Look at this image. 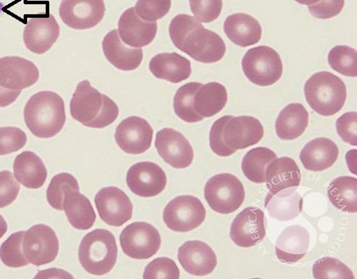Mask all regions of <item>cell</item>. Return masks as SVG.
<instances>
[{
  "label": "cell",
  "mask_w": 357,
  "mask_h": 279,
  "mask_svg": "<svg viewBox=\"0 0 357 279\" xmlns=\"http://www.w3.org/2000/svg\"><path fill=\"white\" fill-rule=\"evenodd\" d=\"M169 33L177 49L202 63H215L225 55L227 47L221 37L205 29L190 15L174 17L169 24Z\"/></svg>",
  "instance_id": "6da1fadb"
},
{
  "label": "cell",
  "mask_w": 357,
  "mask_h": 279,
  "mask_svg": "<svg viewBox=\"0 0 357 279\" xmlns=\"http://www.w3.org/2000/svg\"><path fill=\"white\" fill-rule=\"evenodd\" d=\"M24 118L26 126L33 135L40 138H51L65 126V102L53 91H40L26 102Z\"/></svg>",
  "instance_id": "7a4b0ae2"
},
{
  "label": "cell",
  "mask_w": 357,
  "mask_h": 279,
  "mask_svg": "<svg viewBox=\"0 0 357 279\" xmlns=\"http://www.w3.org/2000/svg\"><path fill=\"white\" fill-rule=\"evenodd\" d=\"M120 110L87 80L79 82L70 102L72 117L86 127L103 129L113 123Z\"/></svg>",
  "instance_id": "3957f363"
},
{
  "label": "cell",
  "mask_w": 357,
  "mask_h": 279,
  "mask_svg": "<svg viewBox=\"0 0 357 279\" xmlns=\"http://www.w3.org/2000/svg\"><path fill=\"white\" fill-rule=\"evenodd\" d=\"M305 95L314 111L323 116H332L344 106L347 87L337 76L321 72L314 74L306 82Z\"/></svg>",
  "instance_id": "277c9868"
},
{
  "label": "cell",
  "mask_w": 357,
  "mask_h": 279,
  "mask_svg": "<svg viewBox=\"0 0 357 279\" xmlns=\"http://www.w3.org/2000/svg\"><path fill=\"white\" fill-rule=\"evenodd\" d=\"M118 249L113 234L107 230H95L86 234L79 247V261L89 273L102 276L114 268Z\"/></svg>",
  "instance_id": "5b68a950"
},
{
  "label": "cell",
  "mask_w": 357,
  "mask_h": 279,
  "mask_svg": "<svg viewBox=\"0 0 357 279\" xmlns=\"http://www.w3.org/2000/svg\"><path fill=\"white\" fill-rule=\"evenodd\" d=\"M204 198L214 211L228 214L242 206L245 191L243 184L236 176L229 173L218 174L206 183Z\"/></svg>",
  "instance_id": "8992f818"
},
{
  "label": "cell",
  "mask_w": 357,
  "mask_h": 279,
  "mask_svg": "<svg viewBox=\"0 0 357 279\" xmlns=\"http://www.w3.org/2000/svg\"><path fill=\"white\" fill-rule=\"evenodd\" d=\"M242 66L246 77L259 86L275 84L283 74L280 54L266 46H259L248 51L243 58Z\"/></svg>",
  "instance_id": "52a82bcc"
},
{
  "label": "cell",
  "mask_w": 357,
  "mask_h": 279,
  "mask_svg": "<svg viewBox=\"0 0 357 279\" xmlns=\"http://www.w3.org/2000/svg\"><path fill=\"white\" fill-rule=\"evenodd\" d=\"M206 218V209L197 198L183 196L170 201L164 209L163 221L174 232H188L199 227Z\"/></svg>",
  "instance_id": "ba28073f"
},
{
  "label": "cell",
  "mask_w": 357,
  "mask_h": 279,
  "mask_svg": "<svg viewBox=\"0 0 357 279\" xmlns=\"http://www.w3.org/2000/svg\"><path fill=\"white\" fill-rule=\"evenodd\" d=\"M120 239L124 253L139 260H147L156 255L162 242L158 230L152 225L142 222L126 227Z\"/></svg>",
  "instance_id": "9c48e42d"
},
{
  "label": "cell",
  "mask_w": 357,
  "mask_h": 279,
  "mask_svg": "<svg viewBox=\"0 0 357 279\" xmlns=\"http://www.w3.org/2000/svg\"><path fill=\"white\" fill-rule=\"evenodd\" d=\"M22 249L28 262L40 266L51 263L56 258L59 244L51 228L36 225L25 232Z\"/></svg>",
  "instance_id": "30bf717a"
},
{
  "label": "cell",
  "mask_w": 357,
  "mask_h": 279,
  "mask_svg": "<svg viewBox=\"0 0 357 279\" xmlns=\"http://www.w3.org/2000/svg\"><path fill=\"white\" fill-rule=\"evenodd\" d=\"M105 11L104 0H63L59 16L69 27L84 30L100 24Z\"/></svg>",
  "instance_id": "8fae6325"
},
{
  "label": "cell",
  "mask_w": 357,
  "mask_h": 279,
  "mask_svg": "<svg viewBox=\"0 0 357 279\" xmlns=\"http://www.w3.org/2000/svg\"><path fill=\"white\" fill-rule=\"evenodd\" d=\"M95 202L100 218L110 226L121 227L132 218V202L120 189H102L96 195Z\"/></svg>",
  "instance_id": "7c38bea8"
},
{
  "label": "cell",
  "mask_w": 357,
  "mask_h": 279,
  "mask_svg": "<svg viewBox=\"0 0 357 279\" xmlns=\"http://www.w3.org/2000/svg\"><path fill=\"white\" fill-rule=\"evenodd\" d=\"M114 138L118 146L123 151L139 154L151 148L153 129L145 119L131 116L119 124Z\"/></svg>",
  "instance_id": "4fadbf2b"
},
{
  "label": "cell",
  "mask_w": 357,
  "mask_h": 279,
  "mask_svg": "<svg viewBox=\"0 0 357 279\" xmlns=\"http://www.w3.org/2000/svg\"><path fill=\"white\" fill-rule=\"evenodd\" d=\"M264 134L260 121L247 115H227L222 133L224 143L236 150L256 145L262 139Z\"/></svg>",
  "instance_id": "5bb4252c"
},
{
  "label": "cell",
  "mask_w": 357,
  "mask_h": 279,
  "mask_svg": "<svg viewBox=\"0 0 357 279\" xmlns=\"http://www.w3.org/2000/svg\"><path fill=\"white\" fill-rule=\"evenodd\" d=\"M167 176L158 164L140 162L132 166L127 174V184L130 191L142 198L160 195L166 188Z\"/></svg>",
  "instance_id": "9a60e30c"
},
{
  "label": "cell",
  "mask_w": 357,
  "mask_h": 279,
  "mask_svg": "<svg viewBox=\"0 0 357 279\" xmlns=\"http://www.w3.org/2000/svg\"><path fill=\"white\" fill-rule=\"evenodd\" d=\"M155 147L165 162L176 169L187 168L193 162L194 150L190 143L172 129L166 128L157 134Z\"/></svg>",
  "instance_id": "2e32d148"
},
{
  "label": "cell",
  "mask_w": 357,
  "mask_h": 279,
  "mask_svg": "<svg viewBox=\"0 0 357 279\" xmlns=\"http://www.w3.org/2000/svg\"><path fill=\"white\" fill-rule=\"evenodd\" d=\"M61 35V28L50 14L29 18L24 31L26 47L33 53L43 54L50 50Z\"/></svg>",
  "instance_id": "e0dca14e"
},
{
  "label": "cell",
  "mask_w": 357,
  "mask_h": 279,
  "mask_svg": "<svg viewBox=\"0 0 357 279\" xmlns=\"http://www.w3.org/2000/svg\"><path fill=\"white\" fill-rule=\"evenodd\" d=\"M264 213L250 207L238 214L230 229V238L241 247L248 248L260 243L265 237Z\"/></svg>",
  "instance_id": "ac0fdd59"
},
{
  "label": "cell",
  "mask_w": 357,
  "mask_h": 279,
  "mask_svg": "<svg viewBox=\"0 0 357 279\" xmlns=\"http://www.w3.org/2000/svg\"><path fill=\"white\" fill-rule=\"evenodd\" d=\"M40 72L33 61L20 56L0 58V86L12 90H22L33 86Z\"/></svg>",
  "instance_id": "d6986e66"
},
{
  "label": "cell",
  "mask_w": 357,
  "mask_h": 279,
  "mask_svg": "<svg viewBox=\"0 0 357 279\" xmlns=\"http://www.w3.org/2000/svg\"><path fill=\"white\" fill-rule=\"evenodd\" d=\"M178 260L188 273L199 276L212 273L218 264L212 248L199 240L188 241L178 248Z\"/></svg>",
  "instance_id": "ffe728a7"
},
{
  "label": "cell",
  "mask_w": 357,
  "mask_h": 279,
  "mask_svg": "<svg viewBox=\"0 0 357 279\" xmlns=\"http://www.w3.org/2000/svg\"><path fill=\"white\" fill-rule=\"evenodd\" d=\"M123 42L132 47H144L150 45L158 33V22H146L131 8L122 15L118 23Z\"/></svg>",
  "instance_id": "44dd1931"
},
{
  "label": "cell",
  "mask_w": 357,
  "mask_h": 279,
  "mask_svg": "<svg viewBox=\"0 0 357 279\" xmlns=\"http://www.w3.org/2000/svg\"><path fill=\"white\" fill-rule=\"evenodd\" d=\"M310 238L308 231L302 226L285 228L275 244L277 257L282 263L294 264L301 261L308 252Z\"/></svg>",
  "instance_id": "7402d4cb"
},
{
  "label": "cell",
  "mask_w": 357,
  "mask_h": 279,
  "mask_svg": "<svg viewBox=\"0 0 357 279\" xmlns=\"http://www.w3.org/2000/svg\"><path fill=\"white\" fill-rule=\"evenodd\" d=\"M104 54L116 69L129 72L137 70L143 59L142 49H133L125 45L118 31L114 29L107 33L102 42Z\"/></svg>",
  "instance_id": "603a6c76"
},
{
  "label": "cell",
  "mask_w": 357,
  "mask_h": 279,
  "mask_svg": "<svg viewBox=\"0 0 357 279\" xmlns=\"http://www.w3.org/2000/svg\"><path fill=\"white\" fill-rule=\"evenodd\" d=\"M301 171L294 160L289 157L277 159L266 167L265 182L270 191L268 196H273L280 191L293 187H299Z\"/></svg>",
  "instance_id": "cb8c5ba5"
},
{
  "label": "cell",
  "mask_w": 357,
  "mask_h": 279,
  "mask_svg": "<svg viewBox=\"0 0 357 279\" xmlns=\"http://www.w3.org/2000/svg\"><path fill=\"white\" fill-rule=\"evenodd\" d=\"M338 157L339 148L336 143L329 138H319L305 146L300 159L307 170L320 172L332 167Z\"/></svg>",
  "instance_id": "d4e9b609"
},
{
  "label": "cell",
  "mask_w": 357,
  "mask_h": 279,
  "mask_svg": "<svg viewBox=\"0 0 357 279\" xmlns=\"http://www.w3.org/2000/svg\"><path fill=\"white\" fill-rule=\"evenodd\" d=\"M227 38L236 45L241 47L258 43L262 35L259 22L251 15L236 13L229 16L224 24Z\"/></svg>",
  "instance_id": "484cf974"
},
{
  "label": "cell",
  "mask_w": 357,
  "mask_h": 279,
  "mask_svg": "<svg viewBox=\"0 0 357 279\" xmlns=\"http://www.w3.org/2000/svg\"><path fill=\"white\" fill-rule=\"evenodd\" d=\"M150 70L156 78L173 83L187 80L192 74L190 61L176 52L154 56L150 62Z\"/></svg>",
  "instance_id": "4316f807"
},
{
  "label": "cell",
  "mask_w": 357,
  "mask_h": 279,
  "mask_svg": "<svg viewBox=\"0 0 357 279\" xmlns=\"http://www.w3.org/2000/svg\"><path fill=\"white\" fill-rule=\"evenodd\" d=\"M15 177L25 188L39 189L44 185L47 171L42 159L32 151H24L16 157Z\"/></svg>",
  "instance_id": "83f0119b"
},
{
  "label": "cell",
  "mask_w": 357,
  "mask_h": 279,
  "mask_svg": "<svg viewBox=\"0 0 357 279\" xmlns=\"http://www.w3.org/2000/svg\"><path fill=\"white\" fill-rule=\"evenodd\" d=\"M309 125V113L301 104H291L280 113L275 123L278 136L284 141L301 137Z\"/></svg>",
  "instance_id": "f1b7e54d"
},
{
  "label": "cell",
  "mask_w": 357,
  "mask_h": 279,
  "mask_svg": "<svg viewBox=\"0 0 357 279\" xmlns=\"http://www.w3.org/2000/svg\"><path fill=\"white\" fill-rule=\"evenodd\" d=\"M265 207L273 218L279 221L294 219L303 211V199L296 187L282 190L273 196H266Z\"/></svg>",
  "instance_id": "f546056e"
},
{
  "label": "cell",
  "mask_w": 357,
  "mask_h": 279,
  "mask_svg": "<svg viewBox=\"0 0 357 279\" xmlns=\"http://www.w3.org/2000/svg\"><path fill=\"white\" fill-rule=\"evenodd\" d=\"M63 210L70 225L77 230L91 229L96 221V214L91 201L79 191H69L66 194Z\"/></svg>",
  "instance_id": "4dcf8cb0"
},
{
  "label": "cell",
  "mask_w": 357,
  "mask_h": 279,
  "mask_svg": "<svg viewBox=\"0 0 357 279\" xmlns=\"http://www.w3.org/2000/svg\"><path fill=\"white\" fill-rule=\"evenodd\" d=\"M228 100L225 86L218 82L202 85L194 97V109L202 118H210L220 113Z\"/></svg>",
  "instance_id": "1f68e13d"
},
{
  "label": "cell",
  "mask_w": 357,
  "mask_h": 279,
  "mask_svg": "<svg viewBox=\"0 0 357 279\" xmlns=\"http://www.w3.org/2000/svg\"><path fill=\"white\" fill-rule=\"evenodd\" d=\"M327 196L338 209L349 213L357 212V180L348 176L335 179L327 190Z\"/></svg>",
  "instance_id": "d6a6232c"
},
{
  "label": "cell",
  "mask_w": 357,
  "mask_h": 279,
  "mask_svg": "<svg viewBox=\"0 0 357 279\" xmlns=\"http://www.w3.org/2000/svg\"><path fill=\"white\" fill-rule=\"evenodd\" d=\"M278 159L277 154L270 148L258 147L250 150L242 162V170L246 177L255 183L266 181V167Z\"/></svg>",
  "instance_id": "836d02e7"
},
{
  "label": "cell",
  "mask_w": 357,
  "mask_h": 279,
  "mask_svg": "<svg viewBox=\"0 0 357 279\" xmlns=\"http://www.w3.org/2000/svg\"><path fill=\"white\" fill-rule=\"evenodd\" d=\"M202 85L198 82L186 83L177 90L174 97L173 107L176 115L187 122H197L204 119L194 109L195 95Z\"/></svg>",
  "instance_id": "e575fe53"
},
{
  "label": "cell",
  "mask_w": 357,
  "mask_h": 279,
  "mask_svg": "<svg viewBox=\"0 0 357 279\" xmlns=\"http://www.w3.org/2000/svg\"><path fill=\"white\" fill-rule=\"evenodd\" d=\"M69 191H79L77 179L73 175L66 173L55 175L52 179L47 191L49 205L55 209L63 210L65 196Z\"/></svg>",
  "instance_id": "d590c367"
},
{
  "label": "cell",
  "mask_w": 357,
  "mask_h": 279,
  "mask_svg": "<svg viewBox=\"0 0 357 279\" xmlns=\"http://www.w3.org/2000/svg\"><path fill=\"white\" fill-rule=\"evenodd\" d=\"M328 62L333 70L350 77L357 76L356 50L348 46H337L328 55Z\"/></svg>",
  "instance_id": "8d00e7d4"
},
{
  "label": "cell",
  "mask_w": 357,
  "mask_h": 279,
  "mask_svg": "<svg viewBox=\"0 0 357 279\" xmlns=\"http://www.w3.org/2000/svg\"><path fill=\"white\" fill-rule=\"evenodd\" d=\"M24 233V231L15 232L0 247V260L8 267L20 268L29 264L22 249Z\"/></svg>",
  "instance_id": "74e56055"
},
{
  "label": "cell",
  "mask_w": 357,
  "mask_h": 279,
  "mask_svg": "<svg viewBox=\"0 0 357 279\" xmlns=\"http://www.w3.org/2000/svg\"><path fill=\"white\" fill-rule=\"evenodd\" d=\"M313 276L316 279L335 278L354 279L352 271L337 259L324 257L316 261L312 268Z\"/></svg>",
  "instance_id": "f35d334b"
},
{
  "label": "cell",
  "mask_w": 357,
  "mask_h": 279,
  "mask_svg": "<svg viewBox=\"0 0 357 279\" xmlns=\"http://www.w3.org/2000/svg\"><path fill=\"white\" fill-rule=\"evenodd\" d=\"M171 6L172 0H138L135 8L142 19L153 22L166 16Z\"/></svg>",
  "instance_id": "ab89813d"
},
{
  "label": "cell",
  "mask_w": 357,
  "mask_h": 279,
  "mask_svg": "<svg viewBox=\"0 0 357 279\" xmlns=\"http://www.w3.org/2000/svg\"><path fill=\"white\" fill-rule=\"evenodd\" d=\"M181 271L174 261L169 258H158L149 264L144 271L143 278H180Z\"/></svg>",
  "instance_id": "60d3db41"
},
{
  "label": "cell",
  "mask_w": 357,
  "mask_h": 279,
  "mask_svg": "<svg viewBox=\"0 0 357 279\" xmlns=\"http://www.w3.org/2000/svg\"><path fill=\"white\" fill-rule=\"evenodd\" d=\"M192 13L199 22L211 23L216 20L222 10V0H190Z\"/></svg>",
  "instance_id": "b9f144b4"
},
{
  "label": "cell",
  "mask_w": 357,
  "mask_h": 279,
  "mask_svg": "<svg viewBox=\"0 0 357 279\" xmlns=\"http://www.w3.org/2000/svg\"><path fill=\"white\" fill-rule=\"evenodd\" d=\"M26 142V135L20 129L0 128V156H6L21 150Z\"/></svg>",
  "instance_id": "7bdbcfd3"
},
{
  "label": "cell",
  "mask_w": 357,
  "mask_h": 279,
  "mask_svg": "<svg viewBox=\"0 0 357 279\" xmlns=\"http://www.w3.org/2000/svg\"><path fill=\"white\" fill-rule=\"evenodd\" d=\"M20 191V185L11 172H0V208L9 206L15 202Z\"/></svg>",
  "instance_id": "ee69618b"
},
{
  "label": "cell",
  "mask_w": 357,
  "mask_h": 279,
  "mask_svg": "<svg viewBox=\"0 0 357 279\" xmlns=\"http://www.w3.org/2000/svg\"><path fill=\"white\" fill-rule=\"evenodd\" d=\"M356 112H348L340 117L336 122L337 131L342 139L351 145H357Z\"/></svg>",
  "instance_id": "f6af8a7d"
},
{
  "label": "cell",
  "mask_w": 357,
  "mask_h": 279,
  "mask_svg": "<svg viewBox=\"0 0 357 279\" xmlns=\"http://www.w3.org/2000/svg\"><path fill=\"white\" fill-rule=\"evenodd\" d=\"M227 116H223L216 120L211 128L210 133V145L212 150L221 157H227L231 156L236 152V150L228 147L222 139V129Z\"/></svg>",
  "instance_id": "bcb514c9"
},
{
  "label": "cell",
  "mask_w": 357,
  "mask_h": 279,
  "mask_svg": "<svg viewBox=\"0 0 357 279\" xmlns=\"http://www.w3.org/2000/svg\"><path fill=\"white\" fill-rule=\"evenodd\" d=\"M344 0H319L308 7L311 15L321 19L333 18L338 15L343 10Z\"/></svg>",
  "instance_id": "7dc6e473"
},
{
  "label": "cell",
  "mask_w": 357,
  "mask_h": 279,
  "mask_svg": "<svg viewBox=\"0 0 357 279\" xmlns=\"http://www.w3.org/2000/svg\"><path fill=\"white\" fill-rule=\"evenodd\" d=\"M21 93L22 90H12L0 86V107H6L13 104Z\"/></svg>",
  "instance_id": "c3c4849f"
},
{
  "label": "cell",
  "mask_w": 357,
  "mask_h": 279,
  "mask_svg": "<svg viewBox=\"0 0 357 279\" xmlns=\"http://www.w3.org/2000/svg\"><path fill=\"white\" fill-rule=\"evenodd\" d=\"M8 232V224L3 216L0 214V239L3 238Z\"/></svg>",
  "instance_id": "681fc988"
},
{
  "label": "cell",
  "mask_w": 357,
  "mask_h": 279,
  "mask_svg": "<svg viewBox=\"0 0 357 279\" xmlns=\"http://www.w3.org/2000/svg\"><path fill=\"white\" fill-rule=\"evenodd\" d=\"M296 2L305 6H312L317 3L319 0H295Z\"/></svg>",
  "instance_id": "f907efd6"
}]
</instances>
